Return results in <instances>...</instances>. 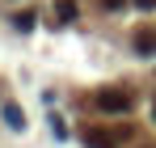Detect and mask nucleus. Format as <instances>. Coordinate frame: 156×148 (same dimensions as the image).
<instances>
[{
	"mask_svg": "<svg viewBox=\"0 0 156 148\" xmlns=\"http://www.w3.org/2000/svg\"><path fill=\"white\" fill-rule=\"evenodd\" d=\"M93 106H97L101 114H127V110H131V98L122 93V89H101V93L93 98Z\"/></svg>",
	"mask_w": 156,
	"mask_h": 148,
	"instance_id": "f257e3e1",
	"label": "nucleus"
},
{
	"mask_svg": "<svg viewBox=\"0 0 156 148\" xmlns=\"http://www.w3.org/2000/svg\"><path fill=\"white\" fill-rule=\"evenodd\" d=\"M84 148H118V131L110 135L101 127H84Z\"/></svg>",
	"mask_w": 156,
	"mask_h": 148,
	"instance_id": "f03ea898",
	"label": "nucleus"
},
{
	"mask_svg": "<svg viewBox=\"0 0 156 148\" xmlns=\"http://www.w3.org/2000/svg\"><path fill=\"white\" fill-rule=\"evenodd\" d=\"M4 123L13 127V131H26V110L17 102H4Z\"/></svg>",
	"mask_w": 156,
	"mask_h": 148,
	"instance_id": "7ed1b4c3",
	"label": "nucleus"
},
{
	"mask_svg": "<svg viewBox=\"0 0 156 148\" xmlns=\"http://www.w3.org/2000/svg\"><path fill=\"white\" fill-rule=\"evenodd\" d=\"M135 51L139 55H156V30H139L135 34Z\"/></svg>",
	"mask_w": 156,
	"mask_h": 148,
	"instance_id": "20e7f679",
	"label": "nucleus"
},
{
	"mask_svg": "<svg viewBox=\"0 0 156 148\" xmlns=\"http://www.w3.org/2000/svg\"><path fill=\"white\" fill-rule=\"evenodd\" d=\"M55 17L59 21H76V0H59L55 4Z\"/></svg>",
	"mask_w": 156,
	"mask_h": 148,
	"instance_id": "39448f33",
	"label": "nucleus"
},
{
	"mask_svg": "<svg viewBox=\"0 0 156 148\" xmlns=\"http://www.w3.org/2000/svg\"><path fill=\"white\" fill-rule=\"evenodd\" d=\"M13 21H17V30H34V13H17Z\"/></svg>",
	"mask_w": 156,
	"mask_h": 148,
	"instance_id": "423d86ee",
	"label": "nucleus"
},
{
	"mask_svg": "<svg viewBox=\"0 0 156 148\" xmlns=\"http://www.w3.org/2000/svg\"><path fill=\"white\" fill-rule=\"evenodd\" d=\"M122 4H127V0H101V9H110V13H114V9H122Z\"/></svg>",
	"mask_w": 156,
	"mask_h": 148,
	"instance_id": "0eeeda50",
	"label": "nucleus"
},
{
	"mask_svg": "<svg viewBox=\"0 0 156 148\" xmlns=\"http://www.w3.org/2000/svg\"><path fill=\"white\" fill-rule=\"evenodd\" d=\"M135 4H139V9H156V0H135Z\"/></svg>",
	"mask_w": 156,
	"mask_h": 148,
	"instance_id": "6e6552de",
	"label": "nucleus"
},
{
	"mask_svg": "<svg viewBox=\"0 0 156 148\" xmlns=\"http://www.w3.org/2000/svg\"><path fill=\"white\" fill-rule=\"evenodd\" d=\"M152 119H156V102H152Z\"/></svg>",
	"mask_w": 156,
	"mask_h": 148,
	"instance_id": "1a4fd4ad",
	"label": "nucleus"
}]
</instances>
